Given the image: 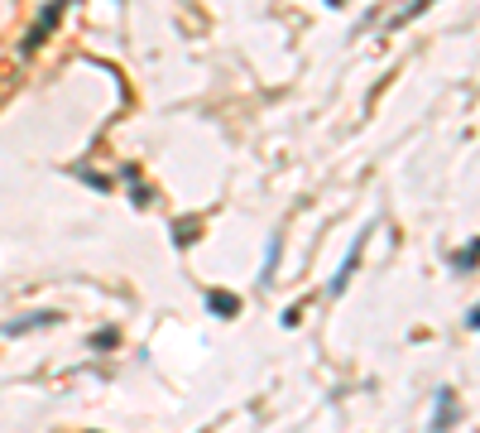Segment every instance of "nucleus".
Masks as SVG:
<instances>
[{"instance_id": "nucleus-1", "label": "nucleus", "mask_w": 480, "mask_h": 433, "mask_svg": "<svg viewBox=\"0 0 480 433\" xmlns=\"http://www.w3.org/2000/svg\"><path fill=\"white\" fill-rule=\"evenodd\" d=\"M63 10H68V0H48V5H44V15H38V24L29 30V39H24V54H34V48L44 44L48 34H54V24L63 20Z\"/></svg>"}, {"instance_id": "nucleus-2", "label": "nucleus", "mask_w": 480, "mask_h": 433, "mask_svg": "<svg viewBox=\"0 0 480 433\" xmlns=\"http://www.w3.org/2000/svg\"><path fill=\"white\" fill-rule=\"evenodd\" d=\"M366 236H370V232H360V236H356V246L346 250L341 270H336V279H332V294H341V289L351 284V275H356V265H360V246H366Z\"/></svg>"}, {"instance_id": "nucleus-3", "label": "nucleus", "mask_w": 480, "mask_h": 433, "mask_svg": "<svg viewBox=\"0 0 480 433\" xmlns=\"http://www.w3.org/2000/svg\"><path fill=\"white\" fill-rule=\"evenodd\" d=\"M58 323V313H24L15 323H5V337H20V333H38V327Z\"/></svg>"}, {"instance_id": "nucleus-4", "label": "nucleus", "mask_w": 480, "mask_h": 433, "mask_svg": "<svg viewBox=\"0 0 480 433\" xmlns=\"http://www.w3.org/2000/svg\"><path fill=\"white\" fill-rule=\"evenodd\" d=\"M451 424H457V395L442 390L437 395V414H433V433H447Z\"/></svg>"}, {"instance_id": "nucleus-5", "label": "nucleus", "mask_w": 480, "mask_h": 433, "mask_svg": "<svg viewBox=\"0 0 480 433\" xmlns=\"http://www.w3.org/2000/svg\"><path fill=\"white\" fill-rule=\"evenodd\" d=\"M206 309L222 313V318H236L240 313V299L236 294H216V289H212V294H206Z\"/></svg>"}, {"instance_id": "nucleus-6", "label": "nucleus", "mask_w": 480, "mask_h": 433, "mask_svg": "<svg viewBox=\"0 0 480 433\" xmlns=\"http://www.w3.org/2000/svg\"><path fill=\"white\" fill-rule=\"evenodd\" d=\"M471 265H480V241H471V246L457 256V270H471Z\"/></svg>"}, {"instance_id": "nucleus-7", "label": "nucleus", "mask_w": 480, "mask_h": 433, "mask_svg": "<svg viewBox=\"0 0 480 433\" xmlns=\"http://www.w3.org/2000/svg\"><path fill=\"white\" fill-rule=\"evenodd\" d=\"M274 265H279V236H274V241H269V256H265V279H269V275H274Z\"/></svg>"}, {"instance_id": "nucleus-8", "label": "nucleus", "mask_w": 480, "mask_h": 433, "mask_svg": "<svg viewBox=\"0 0 480 433\" xmlns=\"http://www.w3.org/2000/svg\"><path fill=\"white\" fill-rule=\"evenodd\" d=\"M471 327H476V333H480V309H471Z\"/></svg>"}, {"instance_id": "nucleus-9", "label": "nucleus", "mask_w": 480, "mask_h": 433, "mask_svg": "<svg viewBox=\"0 0 480 433\" xmlns=\"http://www.w3.org/2000/svg\"><path fill=\"white\" fill-rule=\"evenodd\" d=\"M332 5H341V0H332Z\"/></svg>"}]
</instances>
